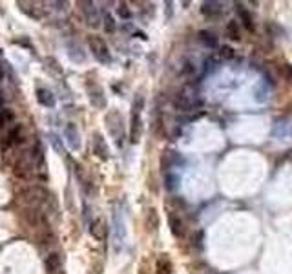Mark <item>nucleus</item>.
Wrapping results in <instances>:
<instances>
[{"label":"nucleus","mask_w":292,"mask_h":274,"mask_svg":"<svg viewBox=\"0 0 292 274\" xmlns=\"http://www.w3.org/2000/svg\"><path fill=\"white\" fill-rule=\"evenodd\" d=\"M144 108V99L143 95H137V99L134 101L132 106V123H130V143H139L141 135H143V119H141V114H143Z\"/></svg>","instance_id":"nucleus-1"},{"label":"nucleus","mask_w":292,"mask_h":274,"mask_svg":"<svg viewBox=\"0 0 292 274\" xmlns=\"http://www.w3.org/2000/svg\"><path fill=\"white\" fill-rule=\"evenodd\" d=\"M106 126H108V132L111 134V137L115 139L117 146H123V135H125V128H123V117H121L119 112L111 110L108 116H106Z\"/></svg>","instance_id":"nucleus-2"},{"label":"nucleus","mask_w":292,"mask_h":274,"mask_svg":"<svg viewBox=\"0 0 292 274\" xmlns=\"http://www.w3.org/2000/svg\"><path fill=\"white\" fill-rule=\"evenodd\" d=\"M173 106H176L178 110H181V112L194 110L196 106H199L196 91L192 90V88H188V86L185 88V90H181L178 95H176V99H173Z\"/></svg>","instance_id":"nucleus-3"},{"label":"nucleus","mask_w":292,"mask_h":274,"mask_svg":"<svg viewBox=\"0 0 292 274\" xmlns=\"http://www.w3.org/2000/svg\"><path fill=\"white\" fill-rule=\"evenodd\" d=\"M88 46H90L93 57L99 61V63H110V49L106 46V42L101 39V37H90L88 39Z\"/></svg>","instance_id":"nucleus-4"},{"label":"nucleus","mask_w":292,"mask_h":274,"mask_svg":"<svg viewBox=\"0 0 292 274\" xmlns=\"http://www.w3.org/2000/svg\"><path fill=\"white\" fill-rule=\"evenodd\" d=\"M88 95H90V102L95 106V108L102 110V108L106 106L104 90H102L99 84H95V82H90V84H88Z\"/></svg>","instance_id":"nucleus-5"},{"label":"nucleus","mask_w":292,"mask_h":274,"mask_svg":"<svg viewBox=\"0 0 292 274\" xmlns=\"http://www.w3.org/2000/svg\"><path fill=\"white\" fill-rule=\"evenodd\" d=\"M82 11H84V19L91 28H97L99 22H101V17H99V11H97L95 4L93 2H81Z\"/></svg>","instance_id":"nucleus-6"},{"label":"nucleus","mask_w":292,"mask_h":274,"mask_svg":"<svg viewBox=\"0 0 292 274\" xmlns=\"http://www.w3.org/2000/svg\"><path fill=\"white\" fill-rule=\"evenodd\" d=\"M90 234L95 238V240L102 241L106 238V234H108V227H106V222L102 220V217H97V220H93L90 225Z\"/></svg>","instance_id":"nucleus-7"},{"label":"nucleus","mask_w":292,"mask_h":274,"mask_svg":"<svg viewBox=\"0 0 292 274\" xmlns=\"http://www.w3.org/2000/svg\"><path fill=\"white\" fill-rule=\"evenodd\" d=\"M168 225H170V232H172L176 238H185V222H183L181 217L176 216V214H168Z\"/></svg>","instance_id":"nucleus-8"},{"label":"nucleus","mask_w":292,"mask_h":274,"mask_svg":"<svg viewBox=\"0 0 292 274\" xmlns=\"http://www.w3.org/2000/svg\"><path fill=\"white\" fill-rule=\"evenodd\" d=\"M93 152H95L97 157H101L102 161H106V159L110 157V150L106 146V141L102 139L101 134L93 135Z\"/></svg>","instance_id":"nucleus-9"},{"label":"nucleus","mask_w":292,"mask_h":274,"mask_svg":"<svg viewBox=\"0 0 292 274\" xmlns=\"http://www.w3.org/2000/svg\"><path fill=\"white\" fill-rule=\"evenodd\" d=\"M66 137H68V144H70L73 150H77L81 146V137H79V130H77L75 125L66 126Z\"/></svg>","instance_id":"nucleus-10"},{"label":"nucleus","mask_w":292,"mask_h":274,"mask_svg":"<svg viewBox=\"0 0 292 274\" xmlns=\"http://www.w3.org/2000/svg\"><path fill=\"white\" fill-rule=\"evenodd\" d=\"M61 263H63V260H61V254H59V252H51V254L46 258V269H48V272H57V270L61 269Z\"/></svg>","instance_id":"nucleus-11"},{"label":"nucleus","mask_w":292,"mask_h":274,"mask_svg":"<svg viewBox=\"0 0 292 274\" xmlns=\"http://www.w3.org/2000/svg\"><path fill=\"white\" fill-rule=\"evenodd\" d=\"M37 99H38V102L40 104H44V106H55V97L51 95V91L49 90H44V88H38L37 90Z\"/></svg>","instance_id":"nucleus-12"},{"label":"nucleus","mask_w":292,"mask_h":274,"mask_svg":"<svg viewBox=\"0 0 292 274\" xmlns=\"http://www.w3.org/2000/svg\"><path fill=\"white\" fill-rule=\"evenodd\" d=\"M155 267H157V274H172V261H170V258L166 254L159 258Z\"/></svg>","instance_id":"nucleus-13"},{"label":"nucleus","mask_w":292,"mask_h":274,"mask_svg":"<svg viewBox=\"0 0 292 274\" xmlns=\"http://www.w3.org/2000/svg\"><path fill=\"white\" fill-rule=\"evenodd\" d=\"M238 15H240V19H241V22H243V26L249 31H252L254 29V22H252V17H250V13L247 10H245L243 6H240L238 4Z\"/></svg>","instance_id":"nucleus-14"},{"label":"nucleus","mask_w":292,"mask_h":274,"mask_svg":"<svg viewBox=\"0 0 292 274\" xmlns=\"http://www.w3.org/2000/svg\"><path fill=\"white\" fill-rule=\"evenodd\" d=\"M203 15L206 17H217L221 13V8L217 2H203V8H201Z\"/></svg>","instance_id":"nucleus-15"},{"label":"nucleus","mask_w":292,"mask_h":274,"mask_svg":"<svg viewBox=\"0 0 292 274\" xmlns=\"http://www.w3.org/2000/svg\"><path fill=\"white\" fill-rule=\"evenodd\" d=\"M199 40H201L205 46H210V48H214V46H217V37L212 31H206V29H203V31H199Z\"/></svg>","instance_id":"nucleus-16"},{"label":"nucleus","mask_w":292,"mask_h":274,"mask_svg":"<svg viewBox=\"0 0 292 274\" xmlns=\"http://www.w3.org/2000/svg\"><path fill=\"white\" fill-rule=\"evenodd\" d=\"M226 37L232 40H240V28H238L236 20H230L228 24H226Z\"/></svg>","instance_id":"nucleus-17"},{"label":"nucleus","mask_w":292,"mask_h":274,"mask_svg":"<svg viewBox=\"0 0 292 274\" xmlns=\"http://www.w3.org/2000/svg\"><path fill=\"white\" fill-rule=\"evenodd\" d=\"M159 227V216L157 212H155V208H150V214H148V229L150 231H157Z\"/></svg>","instance_id":"nucleus-18"},{"label":"nucleus","mask_w":292,"mask_h":274,"mask_svg":"<svg viewBox=\"0 0 292 274\" xmlns=\"http://www.w3.org/2000/svg\"><path fill=\"white\" fill-rule=\"evenodd\" d=\"M104 29L108 31V33H113L115 31V22H113V17H111L110 13L104 15Z\"/></svg>","instance_id":"nucleus-19"},{"label":"nucleus","mask_w":292,"mask_h":274,"mask_svg":"<svg viewBox=\"0 0 292 274\" xmlns=\"http://www.w3.org/2000/svg\"><path fill=\"white\" fill-rule=\"evenodd\" d=\"M117 13H119V17H123V19H130V17H132V11L128 10L126 4H121L119 8H117Z\"/></svg>","instance_id":"nucleus-20"},{"label":"nucleus","mask_w":292,"mask_h":274,"mask_svg":"<svg viewBox=\"0 0 292 274\" xmlns=\"http://www.w3.org/2000/svg\"><path fill=\"white\" fill-rule=\"evenodd\" d=\"M221 57L223 59H232L234 57V49L228 48V46H223V48H221Z\"/></svg>","instance_id":"nucleus-21"},{"label":"nucleus","mask_w":292,"mask_h":274,"mask_svg":"<svg viewBox=\"0 0 292 274\" xmlns=\"http://www.w3.org/2000/svg\"><path fill=\"white\" fill-rule=\"evenodd\" d=\"M283 73H285V77L290 79V81H292V66L285 64V66H283Z\"/></svg>","instance_id":"nucleus-22"},{"label":"nucleus","mask_w":292,"mask_h":274,"mask_svg":"<svg viewBox=\"0 0 292 274\" xmlns=\"http://www.w3.org/2000/svg\"><path fill=\"white\" fill-rule=\"evenodd\" d=\"M0 79H2V64H0Z\"/></svg>","instance_id":"nucleus-23"}]
</instances>
